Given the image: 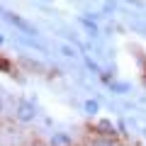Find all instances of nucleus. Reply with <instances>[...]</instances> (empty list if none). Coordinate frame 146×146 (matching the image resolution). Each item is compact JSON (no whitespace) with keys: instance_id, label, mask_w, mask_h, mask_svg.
<instances>
[{"instance_id":"1","label":"nucleus","mask_w":146,"mask_h":146,"mask_svg":"<svg viewBox=\"0 0 146 146\" xmlns=\"http://www.w3.org/2000/svg\"><path fill=\"white\" fill-rule=\"evenodd\" d=\"M15 117L17 122H22V124H29V122L36 119V105L32 102V100H20L15 107Z\"/></svg>"},{"instance_id":"2","label":"nucleus","mask_w":146,"mask_h":146,"mask_svg":"<svg viewBox=\"0 0 146 146\" xmlns=\"http://www.w3.org/2000/svg\"><path fill=\"white\" fill-rule=\"evenodd\" d=\"M5 17H7V20H10L12 25L17 27V29H22L25 34H36V29H34V27H32V25H29L27 20H22L20 15H12V12H5Z\"/></svg>"},{"instance_id":"3","label":"nucleus","mask_w":146,"mask_h":146,"mask_svg":"<svg viewBox=\"0 0 146 146\" xmlns=\"http://www.w3.org/2000/svg\"><path fill=\"white\" fill-rule=\"evenodd\" d=\"M95 131H98L100 136H115L117 134V127L112 124V119H100L98 124H95Z\"/></svg>"},{"instance_id":"4","label":"nucleus","mask_w":146,"mask_h":146,"mask_svg":"<svg viewBox=\"0 0 146 146\" xmlns=\"http://www.w3.org/2000/svg\"><path fill=\"white\" fill-rule=\"evenodd\" d=\"M49 146H73V139L66 131H54L51 139H49Z\"/></svg>"},{"instance_id":"5","label":"nucleus","mask_w":146,"mask_h":146,"mask_svg":"<svg viewBox=\"0 0 146 146\" xmlns=\"http://www.w3.org/2000/svg\"><path fill=\"white\" fill-rule=\"evenodd\" d=\"M78 22L85 27V32H88L90 36H98V34H100V29H98V25H95V20H90V17L80 15V17H78Z\"/></svg>"},{"instance_id":"6","label":"nucleus","mask_w":146,"mask_h":146,"mask_svg":"<svg viewBox=\"0 0 146 146\" xmlns=\"http://www.w3.org/2000/svg\"><path fill=\"white\" fill-rule=\"evenodd\" d=\"M88 146H119V144H117L115 136H98V139H93Z\"/></svg>"},{"instance_id":"7","label":"nucleus","mask_w":146,"mask_h":146,"mask_svg":"<svg viewBox=\"0 0 146 146\" xmlns=\"http://www.w3.org/2000/svg\"><path fill=\"white\" fill-rule=\"evenodd\" d=\"M83 110H85V115L95 117V115L100 112V102H98V100H85V102H83Z\"/></svg>"},{"instance_id":"8","label":"nucleus","mask_w":146,"mask_h":146,"mask_svg":"<svg viewBox=\"0 0 146 146\" xmlns=\"http://www.w3.org/2000/svg\"><path fill=\"white\" fill-rule=\"evenodd\" d=\"M110 90H112V93H117V95H124V93H129V85H127V83H117V80H112V83H110Z\"/></svg>"},{"instance_id":"9","label":"nucleus","mask_w":146,"mask_h":146,"mask_svg":"<svg viewBox=\"0 0 146 146\" xmlns=\"http://www.w3.org/2000/svg\"><path fill=\"white\" fill-rule=\"evenodd\" d=\"M61 54H63V56H68V58H76V56H78V54H76V49L68 46V44H61Z\"/></svg>"},{"instance_id":"10","label":"nucleus","mask_w":146,"mask_h":146,"mask_svg":"<svg viewBox=\"0 0 146 146\" xmlns=\"http://www.w3.org/2000/svg\"><path fill=\"white\" fill-rule=\"evenodd\" d=\"M0 71H10V61H5V58H0Z\"/></svg>"},{"instance_id":"11","label":"nucleus","mask_w":146,"mask_h":146,"mask_svg":"<svg viewBox=\"0 0 146 146\" xmlns=\"http://www.w3.org/2000/svg\"><path fill=\"white\" fill-rule=\"evenodd\" d=\"M3 44H5V36H3V32H0V46H3Z\"/></svg>"},{"instance_id":"12","label":"nucleus","mask_w":146,"mask_h":146,"mask_svg":"<svg viewBox=\"0 0 146 146\" xmlns=\"http://www.w3.org/2000/svg\"><path fill=\"white\" fill-rule=\"evenodd\" d=\"M3 107H5V105H3V98H0V112H3Z\"/></svg>"}]
</instances>
